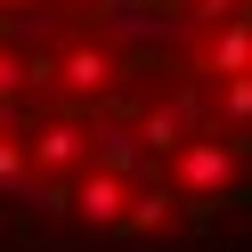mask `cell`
<instances>
[{
	"mask_svg": "<svg viewBox=\"0 0 252 252\" xmlns=\"http://www.w3.org/2000/svg\"><path fill=\"white\" fill-rule=\"evenodd\" d=\"M252 220V0H0V228L171 252Z\"/></svg>",
	"mask_w": 252,
	"mask_h": 252,
	"instance_id": "6da1fadb",
	"label": "cell"
}]
</instances>
